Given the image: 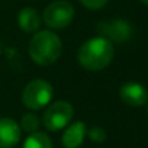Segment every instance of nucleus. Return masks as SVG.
<instances>
[{"label":"nucleus","mask_w":148,"mask_h":148,"mask_svg":"<svg viewBox=\"0 0 148 148\" xmlns=\"http://www.w3.org/2000/svg\"><path fill=\"white\" fill-rule=\"evenodd\" d=\"M113 54V44L103 36H96L86 41L80 47L77 60L84 70L100 71L112 62Z\"/></svg>","instance_id":"f257e3e1"},{"label":"nucleus","mask_w":148,"mask_h":148,"mask_svg":"<svg viewBox=\"0 0 148 148\" xmlns=\"http://www.w3.org/2000/svg\"><path fill=\"white\" fill-rule=\"evenodd\" d=\"M62 52V42L51 31H41L35 34L29 42V55L34 62L39 65H49L55 62Z\"/></svg>","instance_id":"f03ea898"},{"label":"nucleus","mask_w":148,"mask_h":148,"mask_svg":"<svg viewBox=\"0 0 148 148\" xmlns=\"http://www.w3.org/2000/svg\"><path fill=\"white\" fill-rule=\"evenodd\" d=\"M52 95H54L52 86L47 80L36 79L26 84V87L22 93V102L28 109L38 110L51 102Z\"/></svg>","instance_id":"7ed1b4c3"},{"label":"nucleus","mask_w":148,"mask_h":148,"mask_svg":"<svg viewBox=\"0 0 148 148\" xmlns=\"http://www.w3.org/2000/svg\"><path fill=\"white\" fill-rule=\"evenodd\" d=\"M73 115L74 110L68 102L57 100L47 108L42 122L48 131H60L68 125V122L73 119Z\"/></svg>","instance_id":"20e7f679"},{"label":"nucleus","mask_w":148,"mask_h":148,"mask_svg":"<svg viewBox=\"0 0 148 148\" xmlns=\"http://www.w3.org/2000/svg\"><path fill=\"white\" fill-rule=\"evenodd\" d=\"M74 18V8L65 0H58L47 6L44 12L45 25L52 29H64L67 28Z\"/></svg>","instance_id":"39448f33"},{"label":"nucleus","mask_w":148,"mask_h":148,"mask_svg":"<svg viewBox=\"0 0 148 148\" xmlns=\"http://www.w3.org/2000/svg\"><path fill=\"white\" fill-rule=\"evenodd\" d=\"M96 31L100 34V36L116 42L126 41L131 36V25L126 21L122 19H113V21H105L99 22Z\"/></svg>","instance_id":"423d86ee"},{"label":"nucleus","mask_w":148,"mask_h":148,"mask_svg":"<svg viewBox=\"0 0 148 148\" xmlns=\"http://www.w3.org/2000/svg\"><path fill=\"white\" fill-rule=\"evenodd\" d=\"M119 96L123 103L134 106V108L144 106L148 102V90L142 84L135 83V82L125 83L119 90Z\"/></svg>","instance_id":"0eeeda50"},{"label":"nucleus","mask_w":148,"mask_h":148,"mask_svg":"<svg viewBox=\"0 0 148 148\" xmlns=\"http://www.w3.org/2000/svg\"><path fill=\"white\" fill-rule=\"evenodd\" d=\"M21 126L10 118L0 119V148H13L21 141Z\"/></svg>","instance_id":"6e6552de"},{"label":"nucleus","mask_w":148,"mask_h":148,"mask_svg":"<svg viewBox=\"0 0 148 148\" xmlns=\"http://www.w3.org/2000/svg\"><path fill=\"white\" fill-rule=\"evenodd\" d=\"M86 134L87 131L83 122H74L65 129L62 135V145L65 148H79L83 144Z\"/></svg>","instance_id":"1a4fd4ad"},{"label":"nucleus","mask_w":148,"mask_h":148,"mask_svg":"<svg viewBox=\"0 0 148 148\" xmlns=\"http://www.w3.org/2000/svg\"><path fill=\"white\" fill-rule=\"evenodd\" d=\"M18 23H19L21 29H23L28 34H32V32L39 29L41 18L34 8H25L18 15Z\"/></svg>","instance_id":"9d476101"},{"label":"nucleus","mask_w":148,"mask_h":148,"mask_svg":"<svg viewBox=\"0 0 148 148\" xmlns=\"http://www.w3.org/2000/svg\"><path fill=\"white\" fill-rule=\"evenodd\" d=\"M23 148H52L49 136L44 132H32L23 142Z\"/></svg>","instance_id":"9b49d317"},{"label":"nucleus","mask_w":148,"mask_h":148,"mask_svg":"<svg viewBox=\"0 0 148 148\" xmlns=\"http://www.w3.org/2000/svg\"><path fill=\"white\" fill-rule=\"evenodd\" d=\"M25 132H36V129L39 128V119L36 115L34 113H26L22 116V121H21V125H19Z\"/></svg>","instance_id":"f8f14e48"},{"label":"nucleus","mask_w":148,"mask_h":148,"mask_svg":"<svg viewBox=\"0 0 148 148\" xmlns=\"http://www.w3.org/2000/svg\"><path fill=\"white\" fill-rule=\"evenodd\" d=\"M87 134H89L90 139L95 141V142H103V141L106 139V132H105V129H102L100 126H93V128H90V131H89Z\"/></svg>","instance_id":"ddd939ff"},{"label":"nucleus","mask_w":148,"mask_h":148,"mask_svg":"<svg viewBox=\"0 0 148 148\" xmlns=\"http://www.w3.org/2000/svg\"><path fill=\"white\" fill-rule=\"evenodd\" d=\"M80 2L83 3V6H86L87 9H102L103 6H106V3L109 2V0H80Z\"/></svg>","instance_id":"4468645a"},{"label":"nucleus","mask_w":148,"mask_h":148,"mask_svg":"<svg viewBox=\"0 0 148 148\" xmlns=\"http://www.w3.org/2000/svg\"><path fill=\"white\" fill-rule=\"evenodd\" d=\"M139 2H142L144 5H148V0H139Z\"/></svg>","instance_id":"2eb2a0df"}]
</instances>
